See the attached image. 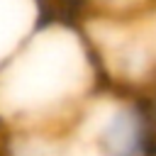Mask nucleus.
I'll use <instances>...</instances> for the list:
<instances>
[{
    "mask_svg": "<svg viewBox=\"0 0 156 156\" xmlns=\"http://www.w3.org/2000/svg\"><path fill=\"white\" fill-rule=\"evenodd\" d=\"M102 85L78 17L54 10L0 68V132L66 129Z\"/></svg>",
    "mask_w": 156,
    "mask_h": 156,
    "instance_id": "obj_1",
    "label": "nucleus"
},
{
    "mask_svg": "<svg viewBox=\"0 0 156 156\" xmlns=\"http://www.w3.org/2000/svg\"><path fill=\"white\" fill-rule=\"evenodd\" d=\"M54 10L51 0H0V68Z\"/></svg>",
    "mask_w": 156,
    "mask_h": 156,
    "instance_id": "obj_2",
    "label": "nucleus"
},
{
    "mask_svg": "<svg viewBox=\"0 0 156 156\" xmlns=\"http://www.w3.org/2000/svg\"><path fill=\"white\" fill-rule=\"evenodd\" d=\"M51 2H54L56 10H63L73 17H80V15L105 10V7H112V5H119V2H127V0H51Z\"/></svg>",
    "mask_w": 156,
    "mask_h": 156,
    "instance_id": "obj_3",
    "label": "nucleus"
}]
</instances>
